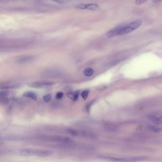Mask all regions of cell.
<instances>
[{"mask_svg": "<svg viewBox=\"0 0 162 162\" xmlns=\"http://www.w3.org/2000/svg\"><path fill=\"white\" fill-rule=\"evenodd\" d=\"M46 74L48 78H55L56 77H59L61 74V73L58 71L54 70L49 71Z\"/></svg>", "mask_w": 162, "mask_h": 162, "instance_id": "obj_11", "label": "cell"}, {"mask_svg": "<svg viewBox=\"0 0 162 162\" xmlns=\"http://www.w3.org/2000/svg\"><path fill=\"white\" fill-rule=\"evenodd\" d=\"M35 59L34 56H24L23 58H19L17 60L18 63H29L33 61Z\"/></svg>", "mask_w": 162, "mask_h": 162, "instance_id": "obj_9", "label": "cell"}, {"mask_svg": "<svg viewBox=\"0 0 162 162\" xmlns=\"http://www.w3.org/2000/svg\"><path fill=\"white\" fill-rule=\"evenodd\" d=\"M43 139L49 142L61 144H69L73 142L69 137L60 136H43Z\"/></svg>", "mask_w": 162, "mask_h": 162, "instance_id": "obj_4", "label": "cell"}, {"mask_svg": "<svg viewBox=\"0 0 162 162\" xmlns=\"http://www.w3.org/2000/svg\"><path fill=\"white\" fill-rule=\"evenodd\" d=\"M93 73H94V71L91 68H86L83 71V74L86 77H90L93 74Z\"/></svg>", "mask_w": 162, "mask_h": 162, "instance_id": "obj_13", "label": "cell"}, {"mask_svg": "<svg viewBox=\"0 0 162 162\" xmlns=\"http://www.w3.org/2000/svg\"><path fill=\"white\" fill-rule=\"evenodd\" d=\"M89 93V90H86L85 91H83L81 93V96L82 97L84 100H85L87 99V98L88 97V95Z\"/></svg>", "mask_w": 162, "mask_h": 162, "instance_id": "obj_16", "label": "cell"}, {"mask_svg": "<svg viewBox=\"0 0 162 162\" xmlns=\"http://www.w3.org/2000/svg\"><path fill=\"white\" fill-rule=\"evenodd\" d=\"M63 93L62 92H58V93H56L55 95V98L56 99L58 100H60V99H62L63 97Z\"/></svg>", "mask_w": 162, "mask_h": 162, "instance_id": "obj_18", "label": "cell"}, {"mask_svg": "<svg viewBox=\"0 0 162 162\" xmlns=\"http://www.w3.org/2000/svg\"><path fill=\"white\" fill-rule=\"evenodd\" d=\"M143 21L141 20H136L128 24H124L120 31L119 35H123L131 33L139 28L142 25Z\"/></svg>", "mask_w": 162, "mask_h": 162, "instance_id": "obj_3", "label": "cell"}, {"mask_svg": "<svg viewBox=\"0 0 162 162\" xmlns=\"http://www.w3.org/2000/svg\"><path fill=\"white\" fill-rule=\"evenodd\" d=\"M67 96L70 98L71 99H72L73 101H75L77 100L79 97V93L78 92H75L74 93H69L67 94Z\"/></svg>", "mask_w": 162, "mask_h": 162, "instance_id": "obj_12", "label": "cell"}, {"mask_svg": "<svg viewBox=\"0 0 162 162\" xmlns=\"http://www.w3.org/2000/svg\"><path fill=\"white\" fill-rule=\"evenodd\" d=\"M124 24H120V25H117L116 26L113 28L109 30V31L107 32L106 34V36L108 38H112L114 36H116L119 35V33H120V31L122 27H123Z\"/></svg>", "mask_w": 162, "mask_h": 162, "instance_id": "obj_6", "label": "cell"}, {"mask_svg": "<svg viewBox=\"0 0 162 162\" xmlns=\"http://www.w3.org/2000/svg\"><path fill=\"white\" fill-rule=\"evenodd\" d=\"M75 8L78 9H86L90 11H95L99 8V6L96 4H80L77 5Z\"/></svg>", "mask_w": 162, "mask_h": 162, "instance_id": "obj_7", "label": "cell"}, {"mask_svg": "<svg viewBox=\"0 0 162 162\" xmlns=\"http://www.w3.org/2000/svg\"><path fill=\"white\" fill-rule=\"evenodd\" d=\"M147 0H136L135 4L137 5L142 4H144V2H146Z\"/></svg>", "mask_w": 162, "mask_h": 162, "instance_id": "obj_19", "label": "cell"}, {"mask_svg": "<svg viewBox=\"0 0 162 162\" xmlns=\"http://www.w3.org/2000/svg\"><path fill=\"white\" fill-rule=\"evenodd\" d=\"M52 98V96L51 94H47V95H44L43 97V99L46 102H48L50 101Z\"/></svg>", "mask_w": 162, "mask_h": 162, "instance_id": "obj_17", "label": "cell"}, {"mask_svg": "<svg viewBox=\"0 0 162 162\" xmlns=\"http://www.w3.org/2000/svg\"><path fill=\"white\" fill-rule=\"evenodd\" d=\"M152 120L154 123L156 124H162V116L153 117L152 119Z\"/></svg>", "mask_w": 162, "mask_h": 162, "instance_id": "obj_15", "label": "cell"}, {"mask_svg": "<svg viewBox=\"0 0 162 162\" xmlns=\"http://www.w3.org/2000/svg\"><path fill=\"white\" fill-rule=\"evenodd\" d=\"M53 1L59 3V4H63L65 2H67L68 0H52Z\"/></svg>", "mask_w": 162, "mask_h": 162, "instance_id": "obj_20", "label": "cell"}, {"mask_svg": "<svg viewBox=\"0 0 162 162\" xmlns=\"http://www.w3.org/2000/svg\"><path fill=\"white\" fill-rule=\"evenodd\" d=\"M6 94L4 92H0V98L4 97L6 96Z\"/></svg>", "mask_w": 162, "mask_h": 162, "instance_id": "obj_21", "label": "cell"}, {"mask_svg": "<svg viewBox=\"0 0 162 162\" xmlns=\"http://www.w3.org/2000/svg\"><path fill=\"white\" fill-rule=\"evenodd\" d=\"M148 128L152 131L156 132V133H160L162 132V128H160V127H156V126H149Z\"/></svg>", "mask_w": 162, "mask_h": 162, "instance_id": "obj_14", "label": "cell"}, {"mask_svg": "<svg viewBox=\"0 0 162 162\" xmlns=\"http://www.w3.org/2000/svg\"><path fill=\"white\" fill-rule=\"evenodd\" d=\"M54 84V82H37L32 83L31 86L34 88H41L50 86Z\"/></svg>", "mask_w": 162, "mask_h": 162, "instance_id": "obj_8", "label": "cell"}, {"mask_svg": "<svg viewBox=\"0 0 162 162\" xmlns=\"http://www.w3.org/2000/svg\"><path fill=\"white\" fill-rule=\"evenodd\" d=\"M98 158L102 160H107L114 162H137L146 160L145 157H124V158H117L113 156L107 155H99Z\"/></svg>", "mask_w": 162, "mask_h": 162, "instance_id": "obj_2", "label": "cell"}, {"mask_svg": "<svg viewBox=\"0 0 162 162\" xmlns=\"http://www.w3.org/2000/svg\"><path fill=\"white\" fill-rule=\"evenodd\" d=\"M52 152L48 150L39 149H20L17 151V154L23 156H36L39 157H47L52 155Z\"/></svg>", "mask_w": 162, "mask_h": 162, "instance_id": "obj_1", "label": "cell"}, {"mask_svg": "<svg viewBox=\"0 0 162 162\" xmlns=\"http://www.w3.org/2000/svg\"><path fill=\"white\" fill-rule=\"evenodd\" d=\"M69 132L73 136H80V137L87 138V139H94L96 136L93 133L88 131L70 129L69 130Z\"/></svg>", "mask_w": 162, "mask_h": 162, "instance_id": "obj_5", "label": "cell"}, {"mask_svg": "<svg viewBox=\"0 0 162 162\" xmlns=\"http://www.w3.org/2000/svg\"><path fill=\"white\" fill-rule=\"evenodd\" d=\"M23 96L25 97L29 98L31 99H32L33 100H36L37 99V96H36V94L35 93H34V92H25L23 94Z\"/></svg>", "mask_w": 162, "mask_h": 162, "instance_id": "obj_10", "label": "cell"}, {"mask_svg": "<svg viewBox=\"0 0 162 162\" xmlns=\"http://www.w3.org/2000/svg\"><path fill=\"white\" fill-rule=\"evenodd\" d=\"M162 0H153V3L154 4H158V2H161Z\"/></svg>", "mask_w": 162, "mask_h": 162, "instance_id": "obj_22", "label": "cell"}]
</instances>
